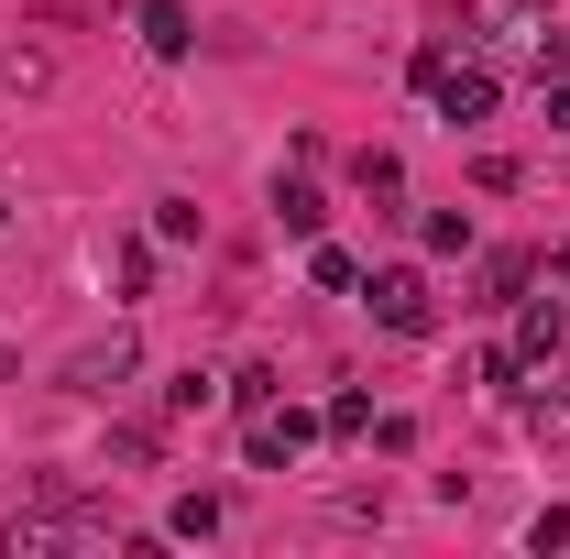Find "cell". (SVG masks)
I'll return each instance as SVG.
<instances>
[{"instance_id":"1","label":"cell","mask_w":570,"mask_h":559,"mask_svg":"<svg viewBox=\"0 0 570 559\" xmlns=\"http://www.w3.org/2000/svg\"><path fill=\"white\" fill-rule=\"evenodd\" d=\"M110 527H99V504L77 483H33V504L11 516V559H56V549H99Z\"/></svg>"},{"instance_id":"2","label":"cell","mask_w":570,"mask_h":559,"mask_svg":"<svg viewBox=\"0 0 570 559\" xmlns=\"http://www.w3.org/2000/svg\"><path fill=\"white\" fill-rule=\"evenodd\" d=\"M560 362V296H515V341L483 351V384H515V373H549Z\"/></svg>"},{"instance_id":"3","label":"cell","mask_w":570,"mask_h":559,"mask_svg":"<svg viewBox=\"0 0 570 559\" xmlns=\"http://www.w3.org/2000/svg\"><path fill=\"white\" fill-rule=\"evenodd\" d=\"M362 296H373V318H384L395 341H428V330H439V296H428V275H417V264H395V275H373Z\"/></svg>"},{"instance_id":"4","label":"cell","mask_w":570,"mask_h":559,"mask_svg":"<svg viewBox=\"0 0 570 559\" xmlns=\"http://www.w3.org/2000/svg\"><path fill=\"white\" fill-rule=\"evenodd\" d=\"M307 406H253V418H242V450H253V472H285V461H296V450H307Z\"/></svg>"},{"instance_id":"5","label":"cell","mask_w":570,"mask_h":559,"mask_svg":"<svg viewBox=\"0 0 570 559\" xmlns=\"http://www.w3.org/2000/svg\"><path fill=\"white\" fill-rule=\"evenodd\" d=\"M428 99H439L450 133H472V121H494V67H461V56H450V67L428 77Z\"/></svg>"},{"instance_id":"6","label":"cell","mask_w":570,"mask_h":559,"mask_svg":"<svg viewBox=\"0 0 570 559\" xmlns=\"http://www.w3.org/2000/svg\"><path fill=\"white\" fill-rule=\"evenodd\" d=\"M132 330H110V341H88V351H67V373H56V384H67V395H110V384H132Z\"/></svg>"},{"instance_id":"7","label":"cell","mask_w":570,"mask_h":559,"mask_svg":"<svg viewBox=\"0 0 570 559\" xmlns=\"http://www.w3.org/2000/svg\"><path fill=\"white\" fill-rule=\"evenodd\" d=\"M142 45H154V56H198V22H187V0H142Z\"/></svg>"},{"instance_id":"8","label":"cell","mask_w":570,"mask_h":559,"mask_svg":"<svg viewBox=\"0 0 570 559\" xmlns=\"http://www.w3.org/2000/svg\"><path fill=\"white\" fill-rule=\"evenodd\" d=\"M275 219L296 231V242H318V231H330V198H318L307 176H285V187H275Z\"/></svg>"},{"instance_id":"9","label":"cell","mask_w":570,"mask_h":559,"mask_svg":"<svg viewBox=\"0 0 570 559\" xmlns=\"http://www.w3.org/2000/svg\"><path fill=\"white\" fill-rule=\"evenodd\" d=\"M527 428H538V439H570V362L538 384V395H527Z\"/></svg>"},{"instance_id":"10","label":"cell","mask_w":570,"mask_h":559,"mask_svg":"<svg viewBox=\"0 0 570 559\" xmlns=\"http://www.w3.org/2000/svg\"><path fill=\"white\" fill-rule=\"evenodd\" d=\"M165 538H219V493H176L165 504Z\"/></svg>"},{"instance_id":"11","label":"cell","mask_w":570,"mask_h":559,"mask_svg":"<svg viewBox=\"0 0 570 559\" xmlns=\"http://www.w3.org/2000/svg\"><path fill=\"white\" fill-rule=\"evenodd\" d=\"M417 242H428V253H472V209H428Z\"/></svg>"},{"instance_id":"12","label":"cell","mask_w":570,"mask_h":559,"mask_svg":"<svg viewBox=\"0 0 570 559\" xmlns=\"http://www.w3.org/2000/svg\"><path fill=\"white\" fill-rule=\"evenodd\" d=\"M307 275L330 285V296H362V264H352V253H341V242H318V253H307Z\"/></svg>"},{"instance_id":"13","label":"cell","mask_w":570,"mask_h":559,"mask_svg":"<svg viewBox=\"0 0 570 559\" xmlns=\"http://www.w3.org/2000/svg\"><path fill=\"white\" fill-rule=\"evenodd\" d=\"M318 428H330V439H373V395H330V418H318Z\"/></svg>"},{"instance_id":"14","label":"cell","mask_w":570,"mask_h":559,"mask_svg":"<svg viewBox=\"0 0 570 559\" xmlns=\"http://www.w3.org/2000/svg\"><path fill=\"white\" fill-rule=\"evenodd\" d=\"M352 176H362V198H395V187H406V165H395V154H384V143H373V154H362Z\"/></svg>"},{"instance_id":"15","label":"cell","mask_w":570,"mask_h":559,"mask_svg":"<svg viewBox=\"0 0 570 559\" xmlns=\"http://www.w3.org/2000/svg\"><path fill=\"white\" fill-rule=\"evenodd\" d=\"M285 384H275V362H253V373H230V406H242V418H253V406H275Z\"/></svg>"},{"instance_id":"16","label":"cell","mask_w":570,"mask_h":559,"mask_svg":"<svg viewBox=\"0 0 570 559\" xmlns=\"http://www.w3.org/2000/svg\"><path fill=\"white\" fill-rule=\"evenodd\" d=\"M154 242H198V198H154Z\"/></svg>"},{"instance_id":"17","label":"cell","mask_w":570,"mask_h":559,"mask_svg":"<svg viewBox=\"0 0 570 559\" xmlns=\"http://www.w3.org/2000/svg\"><path fill=\"white\" fill-rule=\"evenodd\" d=\"M45 77H56V67H45V56H33V45H11V56H0V88H22V99H33V88H45Z\"/></svg>"},{"instance_id":"18","label":"cell","mask_w":570,"mask_h":559,"mask_svg":"<svg viewBox=\"0 0 570 559\" xmlns=\"http://www.w3.org/2000/svg\"><path fill=\"white\" fill-rule=\"evenodd\" d=\"M209 395H219L209 373H176V384H165V418H198V406H209Z\"/></svg>"},{"instance_id":"19","label":"cell","mask_w":570,"mask_h":559,"mask_svg":"<svg viewBox=\"0 0 570 559\" xmlns=\"http://www.w3.org/2000/svg\"><path fill=\"white\" fill-rule=\"evenodd\" d=\"M154 450H165L154 428H121V439H110V461H121V472H154Z\"/></svg>"},{"instance_id":"20","label":"cell","mask_w":570,"mask_h":559,"mask_svg":"<svg viewBox=\"0 0 570 559\" xmlns=\"http://www.w3.org/2000/svg\"><path fill=\"white\" fill-rule=\"evenodd\" d=\"M549 77H570V22H549V45H538V88Z\"/></svg>"},{"instance_id":"21","label":"cell","mask_w":570,"mask_h":559,"mask_svg":"<svg viewBox=\"0 0 570 559\" xmlns=\"http://www.w3.org/2000/svg\"><path fill=\"white\" fill-rule=\"evenodd\" d=\"M527 549H570V504H549V516L527 527Z\"/></svg>"},{"instance_id":"22","label":"cell","mask_w":570,"mask_h":559,"mask_svg":"<svg viewBox=\"0 0 570 559\" xmlns=\"http://www.w3.org/2000/svg\"><path fill=\"white\" fill-rule=\"evenodd\" d=\"M549 121H560V133H570V77H549Z\"/></svg>"},{"instance_id":"23","label":"cell","mask_w":570,"mask_h":559,"mask_svg":"<svg viewBox=\"0 0 570 559\" xmlns=\"http://www.w3.org/2000/svg\"><path fill=\"white\" fill-rule=\"evenodd\" d=\"M0 384H11V341H0Z\"/></svg>"},{"instance_id":"24","label":"cell","mask_w":570,"mask_h":559,"mask_svg":"<svg viewBox=\"0 0 570 559\" xmlns=\"http://www.w3.org/2000/svg\"><path fill=\"white\" fill-rule=\"evenodd\" d=\"M560 285H570V242H560Z\"/></svg>"}]
</instances>
